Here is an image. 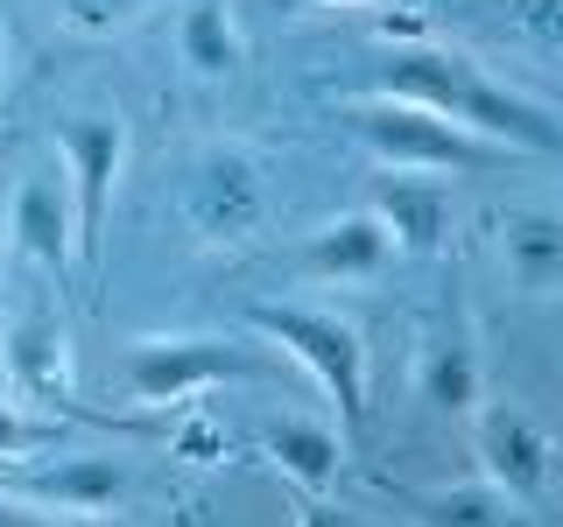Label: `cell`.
<instances>
[{"label": "cell", "instance_id": "6", "mask_svg": "<svg viewBox=\"0 0 563 527\" xmlns=\"http://www.w3.org/2000/svg\"><path fill=\"white\" fill-rule=\"evenodd\" d=\"M472 457H479V479L500 492L507 506H542L556 479V444L528 408L515 401H486L472 415Z\"/></svg>", "mask_w": 563, "mask_h": 527}, {"label": "cell", "instance_id": "2", "mask_svg": "<svg viewBox=\"0 0 563 527\" xmlns=\"http://www.w3.org/2000/svg\"><path fill=\"white\" fill-rule=\"evenodd\" d=\"M246 330L268 338L289 366H303L310 386L339 408V429L360 436L366 422V338L339 310H303V303H246Z\"/></svg>", "mask_w": 563, "mask_h": 527}, {"label": "cell", "instance_id": "7", "mask_svg": "<svg viewBox=\"0 0 563 527\" xmlns=\"http://www.w3.org/2000/svg\"><path fill=\"white\" fill-rule=\"evenodd\" d=\"M261 359H246L225 338H141L128 351V394L141 408H176V401L205 394L225 380H254Z\"/></svg>", "mask_w": 563, "mask_h": 527}, {"label": "cell", "instance_id": "16", "mask_svg": "<svg viewBox=\"0 0 563 527\" xmlns=\"http://www.w3.org/2000/svg\"><path fill=\"white\" fill-rule=\"evenodd\" d=\"M0 351H8V373L22 386H35V394H57L70 380V338H64L57 316H14Z\"/></svg>", "mask_w": 563, "mask_h": 527}, {"label": "cell", "instance_id": "11", "mask_svg": "<svg viewBox=\"0 0 563 527\" xmlns=\"http://www.w3.org/2000/svg\"><path fill=\"white\" fill-rule=\"evenodd\" d=\"M387 260H395V233H387L374 211H345V218L317 225V233L303 239V268L317 281H339V289H352V281H380Z\"/></svg>", "mask_w": 563, "mask_h": 527}, {"label": "cell", "instance_id": "12", "mask_svg": "<svg viewBox=\"0 0 563 527\" xmlns=\"http://www.w3.org/2000/svg\"><path fill=\"white\" fill-rule=\"evenodd\" d=\"M500 274L528 303L563 295V211H515L500 225Z\"/></svg>", "mask_w": 563, "mask_h": 527}, {"label": "cell", "instance_id": "18", "mask_svg": "<svg viewBox=\"0 0 563 527\" xmlns=\"http://www.w3.org/2000/svg\"><path fill=\"white\" fill-rule=\"evenodd\" d=\"M35 450H57L49 444V422H35V415L14 408V401H0V464H22Z\"/></svg>", "mask_w": 563, "mask_h": 527}, {"label": "cell", "instance_id": "23", "mask_svg": "<svg viewBox=\"0 0 563 527\" xmlns=\"http://www.w3.org/2000/svg\"><path fill=\"white\" fill-rule=\"evenodd\" d=\"M0 92H8V35H0Z\"/></svg>", "mask_w": 563, "mask_h": 527}, {"label": "cell", "instance_id": "1", "mask_svg": "<svg viewBox=\"0 0 563 527\" xmlns=\"http://www.w3.org/2000/svg\"><path fill=\"white\" fill-rule=\"evenodd\" d=\"M380 92L387 99H409V105H430V113L457 120L465 134L493 141V148H528V155H556L563 148V120L550 105L521 99L515 85L486 78L479 64L451 57V49H395L380 64Z\"/></svg>", "mask_w": 563, "mask_h": 527}, {"label": "cell", "instance_id": "17", "mask_svg": "<svg viewBox=\"0 0 563 527\" xmlns=\"http://www.w3.org/2000/svg\"><path fill=\"white\" fill-rule=\"evenodd\" d=\"M416 520L422 527H507V514L515 506L500 500L486 479H472V485H444V492H416Z\"/></svg>", "mask_w": 563, "mask_h": 527}, {"label": "cell", "instance_id": "5", "mask_svg": "<svg viewBox=\"0 0 563 527\" xmlns=\"http://www.w3.org/2000/svg\"><path fill=\"white\" fill-rule=\"evenodd\" d=\"M0 492L64 520H106L128 506V464L99 450H35L22 464H0Z\"/></svg>", "mask_w": 563, "mask_h": 527}, {"label": "cell", "instance_id": "22", "mask_svg": "<svg viewBox=\"0 0 563 527\" xmlns=\"http://www.w3.org/2000/svg\"><path fill=\"white\" fill-rule=\"evenodd\" d=\"M0 527H78V520L43 514V506H22V500H8V492H0Z\"/></svg>", "mask_w": 563, "mask_h": 527}, {"label": "cell", "instance_id": "9", "mask_svg": "<svg viewBox=\"0 0 563 527\" xmlns=\"http://www.w3.org/2000/svg\"><path fill=\"white\" fill-rule=\"evenodd\" d=\"M8 246L29 260L35 274H70L78 246V204H70V183H57L49 169H22L8 198Z\"/></svg>", "mask_w": 563, "mask_h": 527}, {"label": "cell", "instance_id": "19", "mask_svg": "<svg viewBox=\"0 0 563 527\" xmlns=\"http://www.w3.org/2000/svg\"><path fill=\"white\" fill-rule=\"evenodd\" d=\"M500 8H507V22H515L528 43L563 49V0H500Z\"/></svg>", "mask_w": 563, "mask_h": 527}, {"label": "cell", "instance_id": "20", "mask_svg": "<svg viewBox=\"0 0 563 527\" xmlns=\"http://www.w3.org/2000/svg\"><path fill=\"white\" fill-rule=\"evenodd\" d=\"M57 14L78 35H106L113 22H128V14H134V0H57Z\"/></svg>", "mask_w": 563, "mask_h": 527}, {"label": "cell", "instance_id": "8", "mask_svg": "<svg viewBox=\"0 0 563 527\" xmlns=\"http://www.w3.org/2000/svg\"><path fill=\"white\" fill-rule=\"evenodd\" d=\"M57 148H64V169H70L64 176L70 204H78V246H85V260H99L106 218H113V190H120V169H128V127L113 113H64Z\"/></svg>", "mask_w": 563, "mask_h": 527}, {"label": "cell", "instance_id": "4", "mask_svg": "<svg viewBox=\"0 0 563 527\" xmlns=\"http://www.w3.org/2000/svg\"><path fill=\"white\" fill-rule=\"evenodd\" d=\"M184 218L205 246H246L268 225V169L240 141H211L184 176Z\"/></svg>", "mask_w": 563, "mask_h": 527}, {"label": "cell", "instance_id": "24", "mask_svg": "<svg viewBox=\"0 0 563 527\" xmlns=\"http://www.w3.org/2000/svg\"><path fill=\"white\" fill-rule=\"evenodd\" d=\"M303 8H339V0H303Z\"/></svg>", "mask_w": 563, "mask_h": 527}, {"label": "cell", "instance_id": "14", "mask_svg": "<svg viewBox=\"0 0 563 527\" xmlns=\"http://www.w3.org/2000/svg\"><path fill=\"white\" fill-rule=\"evenodd\" d=\"M176 57L198 85H225L233 70L246 64V43H240V22L225 0H184L176 14Z\"/></svg>", "mask_w": 563, "mask_h": 527}, {"label": "cell", "instance_id": "21", "mask_svg": "<svg viewBox=\"0 0 563 527\" xmlns=\"http://www.w3.org/2000/svg\"><path fill=\"white\" fill-rule=\"evenodd\" d=\"M289 527H360L345 506H331L324 492H296L289 485Z\"/></svg>", "mask_w": 563, "mask_h": 527}, {"label": "cell", "instance_id": "13", "mask_svg": "<svg viewBox=\"0 0 563 527\" xmlns=\"http://www.w3.org/2000/svg\"><path fill=\"white\" fill-rule=\"evenodd\" d=\"M345 444L352 436L317 422V415H282L261 429V464H275L282 485H296V492H324L345 464Z\"/></svg>", "mask_w": 563, "mask_h": 527}, {"label": "cell", "instance_id": "10", "mask_svg": "<svg viewBox=\"0 0 563 527\" xmlns=\"http://www.w3.org/2000/svg\"><path fill=\"white\" fill-rule=\"evenodd\" d=\"M366 211L395 233V254H437L451 233V198L437 190V176L422 169H380Z\"/></svg>", "mask_w": 563, "mask_h": 527}, {"label": "cell", "instance_id": "15", "mask_svg": "<svg viewBox=\"0 0 563 527\" xmlns=\"http://www.w3.org/2000/svg\"><path fill=\"white\" fill-rule=\"evenodd\" d=\"M416 380H422V401H430L437 415L472 422V415L486 408V380H479V359H472L465 338H437L430 351H422Z\"/></svg>", "mask_w": 563, "mask_h": 527}, {"label": "cell", "instance_id": "3", "mask_svg": "<svg viewBox=\"0 0 563 527\" xmlns=\"http://www.w3.org/2000/svg\"><path fill=\"white\" fill-rule=\"evenodd\" d=\"M345 127L366 141V155H374L380 169L457 176V169H486L493 155H507V148H493L479 134H465L457 120L430 113V105H409V99H387V92L345 105Z\"/></svg>", "mask_w": 563, "mask_h": 527}]
</instances>
